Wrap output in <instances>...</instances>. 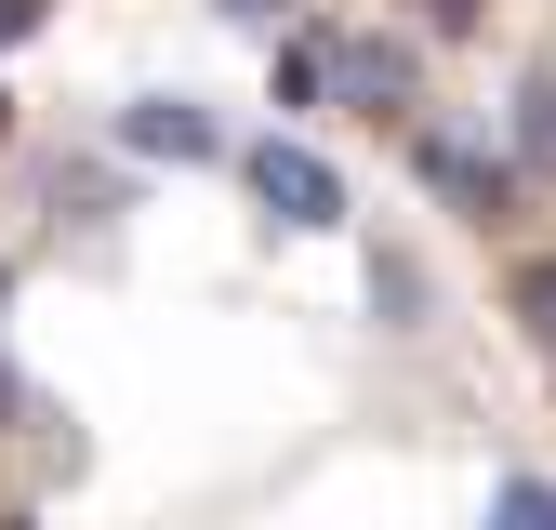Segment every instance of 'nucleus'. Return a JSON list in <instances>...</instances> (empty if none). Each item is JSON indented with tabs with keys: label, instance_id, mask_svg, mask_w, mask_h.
<instances>
[{
	"label": "nucleus",
	"instance_id": "3",
	"mask_svg": "<svg viewBox=\"0 0 556 530\" xmlns=\"http://www.w3.org/2000/svg\"><path fill=\"white\" fill-rule=\"evenodd\" d=\"M331 93L371 119H410V40H331Z\"/></svg>",
	"mask_w": 556,
	"mask_h": 530
},
{
	"label": "nucleus",
	"instance_id": "1",
	"mask_svg": "<svg viewBox=\"0 0 556 530\" xmlns=\"http://www.w3.org/2000/svg\"><path fill=\"white\" fill-rule=\"evenodd\" d=\"M410 173H425L451 213H477V226H504V213H517V160H491L477 132H410Z\"/></svg>",
	"mask_w": 556,
	"mask_h": 530
},
{
	"label": "nucleus",
	"instance_id": "4",
	"mask_svg": "<svg viewBox=\"0 0 556 530\" xmlns=\"http://www.w3.org/2000/svg\"><path fill=\"white\" fill-rule=\"evenodd\" d=\"M119 147L132 160H226V132L199 119L186 93H147V106H119Z\"/></svg>",
	"mask_w": 556,
	"mask_h": 530
},
{
	"label": "nucleus",
	"instance_id": "2",
	"mask_svg": "<svg viewBox=\"0 0 556 530\" xmlns=\"http://www.w3.org/2000/svg\"><path fill=\"white\" fill-rule=\"evenodd\" d=\"M239 173H252V199H265L278 226H344V173H331L318 147H292V132H265Z\"/></svg>",
	"mask_w": 556,
	"mask_h": 530
},
{
	"label": "nucleus",
	"instance_id": "7",
	"mask_svg": "<svg viewBox=\"0 0 556 530\" xmlns=\"http://www.w3.org/2000/svg\"><path fill=\"white\" fill-rule=\"evenodd\" d=\"M517 331L556 358V265H530V279H517Z\"/></svg>",
	"mask_w": 556,
	"mask_h": 530
},
{
	"label": "nucleus",
	"instance_id": "11",
	"mask_svg": "<svg viewBox=\"0 0 556 530\" xmlns=\"http://www.w3.org/2000/svg\"><path fill=\"white\" fill-rule=\"evenodd\" d=\"M0 119H14V106H0Z\"/></svg>",
	"mask_w": 556,
	"mask_h": 530
},
{
	"label": "nucleus",
	"instance_id": "8",
	"mask_svg": "<svg viewBox=\"0 0 556 530\" xmlns=\"http://www.w3.org/2000/svg\"><path fill=\"white\" fill-rule=\"evenodd\" d=\"M425 27H451V40H464V27H477V0H425Z\"/></svg>",
	"mask_w": 556,
	"mask_h": 530
},
{
	"label": "nucleus",
	"instance_id": "5",
	"mask_svg": "<svg viewBox=\"0 0 556 530\" xmlns=\"http://www.w3.org/2000/svg\"><path fill=\"white\" fill-rule=\"evenodd\" d=\"M517 160H530V173H556V80H530V93H517Z\"/></svg>",
	"mask_w": 556,
	"mask_h": 530
},
{
	"label": "nucleus",
	"instance_id": "6",
	"mask_svg": "<svg viewBox=\"0 0 556 530\" xmlns=\"http://www.w3.org/2000/svg\"><path fill=\"white\" fill-rule=\"evenodd\" d=\"M331 93V40H292V53H278V106H318Z\"/></svg>",
	"mask_w": 556,
	"mask_h": 530
},
{
	"label": "nucleus",
	"instance_id": "9",
	"mask_svg": "<svg viewBox=\"0 0 556 530\" xmlns=\"http://www.w3.org/2000/svg\"><path fill=\"white\" fill-rule=\"evenodd\" d=\"M213 14H239V27H265V14H292V0H213Z\"/></svg>",
	"mask_w": 556,
	"mask_h": 530
},
{
	"label": "nucleus",
	"instance_id": "10",
	"mask_svg": "<svg viewBox=\"0 0 556 530\" xmlns=\"http://www.w3.org/2000/svg\"><path fill=\"white\" fill-rule=\"evenodd\" d=\"M27 27H40V0H0V40H27Z\"/></svg>",
	"mask_w": 556,
	"mask_h": 530
}]
</instances>
